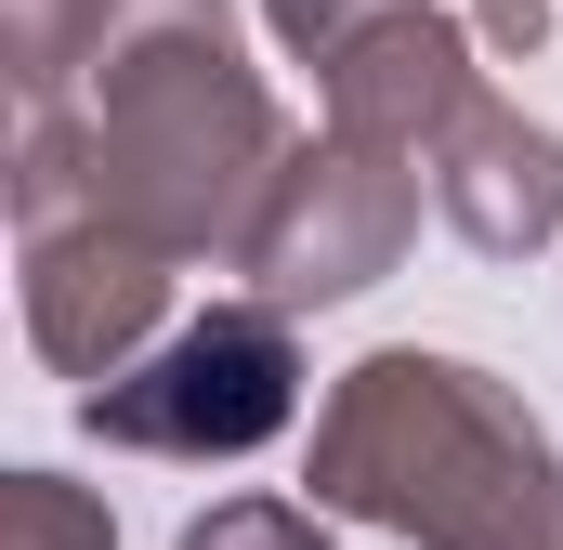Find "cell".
Masks as SVG:
<instances>
[{"label":"cell","instance_id":"52a82bcc","mask_svg":"<svg viewBox=\"0 0 563 550\" xmlns=\"http://www.w3.org/2000/svg\"><path fill=\"white\" fill-rule=\"evenodd\" d=\"M472 13H445V0H407V13H380L341 66H328V132H367L394 144V157H432V132L485 92L472 79Z\"/></svg>","mask_w":563,"mask_h":550},{"label":"cell","instance_id":"3957f363","mask_svg":"<svg viewBox=\"0 0 563 550\" xmlns=\"http://www.w3.org/2000/svg\"><path fill=\"white\" fill-rule=\"evenodd\" d=\"M301 419V341H288V301H210L184 328H157L119 381L79 394L92 446H132V459H250Z\"/></svg>","mask_w":563,"mask_h":550},{"label":"cell","instance_id":"6da1fadb","mask_svg":"<svg viewBox=\"0 0 563 550\" xmlns=\"http://www.w3.org/2000/svg\"><path fill=\"white\" fill-rule=\"evenodd\" d=\"M288 119L236 40V0H106L66 106L13 119V237L119 223L170 263H236Z\"/></svg>","mask_w":563,"mask_h":550},{"label":"cell","instance_id":"277c9868","mask_svg":"<svg viewBox=\"0 0 563 550\" xmlns=\"http://www.w3.org/2000/svg\"><path fill=\"white\" fill-rule=\"evenodd\" d=\"M407 237H420V157H394L367 132H314L276 157V184L236 237V275L288 315H328V301H367L407 263Z\"/></svg>","mask_w":563,"mask_h":550},{"label":"cell","instance_id":"5b68a950","mask_svg":"<svg viewBox=\"0 0 563 550\" xmlns=\"http://www.w3.org/2000/svg\"><path fill=\"white\" fill-rule=\"evenodd\" d=\"M13 275H26V341H40V367L53 381H119L144 341L170 328V250H144L119 223H40V237H13Z\"/></svg>","mask_w":563,"mask_h":550},{"label":"cell","instance_id":"ba28073f","mask_svg":"<svg viewBox=\"0 0 563 550\" xmlns=\"http://www.w3.org/2000/svg\"><path fill=\"white\" fill-rule=\"evenodd\" d=\"M106 40V0H0V79H13V119L26 106H66L79 66Z\"/></svg>","mask_w":563,"mask_h":550},{"label":"cell","instance_id":"30bf717a","mask_svg":"<svg viewBox=\"0 0 563 550\" xmlns=\"http://www.w3.org/2000/svg\"><path fill=\"white\" fill-rule=\"evenodd\" d=\"M328 525L341 512H314V498H210L170 550H328Z\"/></svg>","mask_w":563,"mask_h":550},{"label":"cell","instance_id":"7a4b0ae2","mask_svg":"<svg viewBox=\"0 0 563 550\" xmlns=\"http://www.w3.org/2000/svg\"><path fill=\"white\" fill-rule=\"evenodd\" d=\"M314 512L380 525L407 550H563V446L498 367L380 341L328 381L314 459H301Z\"/></svg>","mask_w":563,"mask_h":550},{"label":"cell","instance_id":"8fae6325","mask_svg":"<svg viewBox=\"0 0 563 550\" xmlns=\"http://www.w3.org/2000/svg\"><path fill=\"white\" fill-rule=\"evenodd\" d=\"M380 13H407V0H263V26H276V40L314 66V79H328V66H341V53H354Z\"/></svg>","mask_w":563,"mask_h":550},{"label":"cell","instance_id":"8992f818","mask_svg":"<svg viewBox=\"0 0 563 550\" xmlns=\"http://www.w3.org/2000/svg\"><path fill=\"white\" fill-rule=\"evenodd\" d=\"M432 210L485 250V263H538L563 237V132L551 119H525V106H498V92H472L445 132H432Z\"/></svg>","mask_w":563,"mask_h":550},{"label":"cell","instance_id":"9c48e42d","mask_svg":"<svg viewBox=\"0 0 563 550\" xmlns=\"http://www.w3.org/2000/svg\"><path fill=\"white\" fill-rule=\"evenodd\" d=\"M0 550H119V525L66 472H0Z\"/></svg>","mask_w":563,"mask_h":550}]
</instances>
